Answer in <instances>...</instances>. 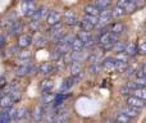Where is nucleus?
<instances>
[{
    "label": "nucleus",
    "mask_w": 146,
    "mask_h": 123,
    "mask_svg": "<svg viewBox=\"0 0 146 123\" xmlns=\"http://www.w3.org/2000/svg\"><path fill=\"white\" fill-rule=\"evenodd\" d=\"M96 25H98V17H92V15L87 14H85V17L80 22L81 31H87V32H91L96 27Z\"/></svg>",
    "instance_id": "f257e3e1"
},
{
    "label": "nucleus",
    "mask_w": 146,
    "mask_h": 123,
    "mask_svg": "<svg viewBox=\"0 0 146 123\" xmlns=\"http://www.w3.org/2000/svg\"><path fill=\"white\" fill-rule=\"evenodd\" d=\"M33 70H35V67L28 62V63H23V64L18 65V67L15 68L14 73L18 77H23V76H27V74H30V73H32Z\"/></svg>",
    "instance_id": "f03ea898"
},
{
    "label": "nucleus",
    "mask_w": 146,
    "mask_h": 123,
    "mask_svg": "<svg viewBox=\"0 0 146 123\" xmlns=\"http://www.w3.org/2000/svg\"><path fill=\"white\" fill-rule=\"evenodd\" d=\"M21 9H22V13L25 17H32V14L36 10V5L33 3V0H25L21 5Z\"/></svg>",
    "instance_id": "7ed1b4c3"
},
{
    "label": "nucleus",
    "mask_w": 146,
    "mask_h": 123,
    "mask_svg": "<svg viewBox=\"0 0 146 123\" xmlns=\"http://www.w3.org/2000/svg\"><path fill=\"white\" fill-rule=\"evenodd\" d=\"M15 109L12 108H3L0 110V123H10L12 119H14Z\"/></svg>",
    "instance_id": "20e7f679"
},
{
    "label": "nucleus",
    "mask_w": 146,
    "mask_h": 123,
    "mask_svg": "<svg viewBox=\"0 0 146 123\" xmlns=\"http://www.w3.org/2000/svg\"><path fill=\"white\" fill-rule=\"evenodd\" d=\"M111 19V15H110V10H101L100 14L98 17V25L96 27H100V28H105L108 26L109 21Z\"/></svg>",
    "instance_id": "39448f33"
},
{
    "label": "nucleus",
    "mask_w": 146,
    "mask_h": 123,
    "mask_svg": "<svg viewBox=\"0 0 146 123\" xmlns=\"http://www.w3.org/2000/svg\"><path fill=\"white\" fill-rule=\"evenodd\" d=\"M45 18H46V23H48L49 26H53V25H56V23L60 22L62 14L59 10H50V12H48Z\"/></svg>",
    "instance_id": "423d86ee"
},
{
    "label": "nucleus",
    "mask_w": 146,
    "mask_h": 123,
    "mask_svg": "<svg viewBox=\"0 0 146 123\" xmlns=\"http://www.w3.org/2000/svg\"><path fill=\"white\" fill-rule=\"evenodd\" d=\"M126 103H127V105L133 106V108H137V109H142V108H145V105H146V100H142V99H139L132 95L127 96Z\"/></svg>",
    "instance_id": "0eeeda50"
},
{
    "label": "nucleus",
    "mask_w": 146,
    "mask_h": 123,
    "mask_svg": "<svg viewBox=\"0 0 146 123\" xmlns=\"http://www.w3.org/2000/svg\"><path fill=\"white\" fill-rule=\"evenodd\" d=\"M106 30L109 31L110 33H113V35H117L119 36L121 33L124 32V25L122 22H114V23H110L109 26H106Z\"/></svg>",
    "instance_id": "6e6552de"
},
{
    "label": "nucleus",
    "mask_w": 146,
    "mask_h": 123,
    "mask_svg": "<svg viewBox=\"0 0 146 123\" xmlns=\"http://www.w3.org/2000/svg\"><path fill=\"white\" fill-rule=\"evenodd\" d=\"M32 44V36L28 35V33H22L19 35L18 37V43H17V46L21 49H26Z\"/></svg>",
    "instance_id": "1a4fd4ad"
},
{
    "label": "nucleus",
    "mask_w": 146,
    "mask_h": 123,
    "mask_svg": "<svg viewBox=\"0 0 146 123\" xmlns=\"http://www.w3.org/2000/svg\"><path fill=\"white\" fill-rule=\"evenodd\" d=\"M38 73L42 76H49L51 74V73L55 70V68H54V63H50V62H44L40 64V67H38Z\"/></svg>",
    "instance_id": "9d476101"
},
{
    "label": "nucleus",
    "mask_w": 146,
    "mask_h": 123,
    "mask_svg": "<svg viewBox=\"0 0 146 123\" xmlns=\"http://www.w3.org/2000/svg\"><path fill=\"white\" fill-rule=\"evenodd\" d=\"M22 31H23V25H22V22H19V21H14V22L9 26V28H8V33L12 36L21 35Z\"/></svg>",
    "instance_id": "9b49d317"
},
{
    "label": "nucleus",
    "mask_w": 146,
    "mask_h": 123,
    "mask_svg": "<svg viewBox=\"0 0 146 123\" xmlns=\"http://www.w3.org/2000/svg\"><path fill=\"white\" fill-rule=\"evenodd\" d=\"M63 21H64V25H67V26H74V25L78 23L77 17H76V14H74L73 10H67V12L64 13Z\"/></svg>",
    "instance_id": "f8f14e48"
},
{
    "label": "nucleus",
    "mask_w": 146,
    "mask_h": 123,
    "mask_svg": "<svg viewBox=\"0 0 146 123\" xmlns=\"http://www.w3.org/2000/svg\"><path fill=\"white\" fill-rule=\"evenodd\" d=\"M44 114H45V109L42 108V105H37L32 112V121L38 123L44 119Z\"/></svg>",
    "instance_id": "ddd939ff"
},
{
    "label": "nucleus",
    "mask_w": 146,
    "mask_h": 123,
    "mask_svg": "<svg viewBox=\"0 0 146 123\" xmlns=\"http://www.w3.org/2000/svg\"><path fill=\"white\" fill-rule=\"evenodd\" d=\"M101 68H103L105 72H113V70H115V59L106 58L105 61L101 63Z\"/></svg>",
    "instance_id": "4468645a"
},
{
    "label": "nucleus",
    "mask_w": 146,
    "mask_h": 123,
    "mask_svg": "<svg viewBox=\"0 0 146 123\" xmlns=\"http://www.w3.org/2000/svg\"><path fill=\"white\" fill-rule=\"evenodd\" d=\"M71 73H72V77H74L76 80H78L82 76V67H81L80 63L77 62L71 63Z\"/></svg>",
    "instance_id": "2eb2a0df"
},
{
    "label": "nucleus",
    "mask_w": 146,
    "mask_h": 123,
    "mask_svg": "<svg viewBox=\"0 0 146 123\" xmlns=\"http://www.w3.org/2000/svg\"><path fill=\"white\" fill-rule=\"evenodd\" d=\"M46 14H48L46 8L45 7H41V8H38V9L35 10V13H33L32 17H31V21H37V22H40L44 17H46Z\"/></svg>",
    "instance_id": "dca6fc26"
},
{
    "label": "nucleus",
    "mask_w": 146,
    "mask_h": 123,
    "mask_svg": "<svg viewBox=\"0 0 146 123\" xmlns=\"http://www.w3.org/2000/svg\"><path fill=\"white\" fill-rule=\"evenodd\" d=\"M69 118V113L68 110H63V112H59V113L55 114V118H54L53 123H66Z\"/></svg>",
    "instance_id": "f3484780"
},
{
    "label": "nucleus",
    "mask_w": 146,
    "mask_h": 123,
    "mask_svg": "<svg viewBox=\"0 0 146 123\" xmlns=\"http://www.w3.org/2000/svg\"><path fill=\"white\" fill-rule=\"evenodd\" d=\"M132 96H136L139 99H142V100H146V88L145 87H136V88H132L131 90Z\"/></svg>",
    "instance_id": "a211bd4d"
},
{
    "label": "nucleus",
    "mask_w": 146,
    "mask_h": 123,
    "mask_svg": "<svg viewBox=\"0 0 146 123\" xmlns=\"http://www.w3.org/2000/svg\"><path fill=\"white\" fill-rule=\"evenodd\" d=\"M122 113H124L126 116H128L129 118H135V117H137L140 114V109H137V108H133V106H129V105H127L126 108L122 110Z\"/></svg>",
    "instance_id": "6ab92c4d"
},
{
    "label": "nucleus",
    "mask_w": 146,
    "mask_h": 123,
    "mask_svg": "<svg viewBox=\"0 0 146 123\" xmlns=\"http://www.w3.org/2000/svg\"><path fill=\"white\" fill-rule=\"evenodd\" d=\"M69 49H71L72 51H82L83 49H85V45H83V43L78 37H74V40L72 41Z\"/></svg>",
    "instance_id": "aec40b11"
},
{
    "label": "nucleus",
    "mask_w": 146,
    "mask_h": 123,
    "mask_svg": "<svg viewBox=\"0 0 146 123\" xmlns=\"http://www.w3.org/2000/svg\"><path fill=\"white\" fill-rule=\"evenodd\" d=\"M83 10H85V13L87 15H92V17H99V14H100V10H99L98 8H96L95 5H92V4L86 5Z\"/></svg>",
    "instance_id": "412c9836"
},
{
    "label": "nucleus",
    "mask_w": 146,
    "mask_h": 123,
    "mask_svg": "<svg viewBox=\"0 0 146 123\" xmlns=\"http://www.w3.org/2000/svg\"><path fill=\"white\" fill-rule=\"evenodd\" d=\"M124 53L127 54V57H135L137 54V44L131 43V44H128V45H126Z\"/></svg>",
    "instance_id": "4be33fe9"
},
{
    "label": "nucleus",
    "mask_w": 146,
    "mask_h": 123,
    "mask_svg": "<svg viewBox=\"0 0 146 123\" xmlns=\"http://www.w3.org/2000/svg\"><path fill=\"white\" fill-rule=\"evenodd\" d=\"M31 59V51H27V50H23L21 51L19 54H18V58L17 61L21 63V64H23V63H28Z\"/></svg>",
    "instance_id": "5701e85b"
},
{
    "label": "nucleus",
    "mask_w": 146,
    "mask_h": 123,
    "mask_svg": "<svg viewBox=\"0 0 146 123\" xmlns=\"http://www.w3.org/2000/svg\"><path fill=\"white\" fill-rule=\"evenodd\" d=\"M53 86H54L53 80H49V78L44 80L42 82L40 83V87H41V90H42V92H46V91H51Z\"/></svg>",
    "instance_id": "b1692460"
},
{
    "label": "nucleus",
    "mask_w": 146,
    "mask_h": 123,
    "mask_svg": "<svg viewBox=\"0 0 146 123\" xmlns=\"http://www.w3.org/2000/svg\"><path fill=\"white\" fill-rule=\"evenodd\" d=\"M76 78L74 77H68V78H66V80H64V82H63V85H62V91H66V90H69V88L72 87L73 85H74L76 83Z\"/></svg>",
    "instance_id": "393cba45"
},
{
    "label": "nucleus",
    "mask_w": 146,
    "mask_h": 123,
    "mask_svg": "<svg viewBox=\"0 0 146 123\" xmlns=\"http://www.w3.org/2000/svg\"><path fill=\"white\" fill-rule=\"evenodd\" d=\"M94 5H95V7L98 8L100 12H101V10H106V9H108V7L110 5V0H96Z\"/></svg>",
    "instance_id": "a878e982"
},
{
    "label": "nucleus",
    "mask_w": 146,
    "mask_h": 123,
    "mask_svg": "<svg viewBox=\"0 0 146 123\" xmlns=\"http://www.w3.org/2000/svg\"><path fill=\"white\" fill-rule=\"evenodd\" d=\"M126 14L124 13V10H123V8H121V7H114L113 8V10H110V15H111V18H121V17H123V15Z\"/></svg>",
    "instance_id": "bb28decb"
},
{
    "label": "nucleus",
    "mask_w": 146,
    "mask_h": 123,
    "mask_svg": "<svg viewBox=\"0 0 146 123\" xmlns=\"http://www.w3.org/2000/svg\"><path fill=\"white\" fill-rule=\"evenodd\" d=\"M115 122L117 123H131V118L121 112V113L115 114Z\"/></svg>",
    "instance_id": "cd10ccee"
},
{
    "label": "nucleus",
    "mask_w": 146,
    "mask_h": 123,
    "mask_svg": "<svg viewBox=\"0 0 146 123\" xmlns=\"http://www.w3.org/2000/svg\"><path fill=\"white\" fill-rule=\"evenodd\" d=\"M54 100V95L50 92V91H46V92H42V103L45 105H50Z\"/></svg>",
    "instance_id": "c85d7f7f"
},
{
    "label": "nucleus",
    "mask_w": 146,
    "mask_h": 123,
    "mask_svg": "<svg viewBox=\"0 0 146 123\" xmlns=\"http://www.w3.org/2000/svg\"><path fill=\"white\" fill-rule=\"evenodd\" d=\"M113 50L115 51L117 54L118 53H124V50H126V44L122 43V41H117V43L114 44V46H113Z\"/></svg>",
    "instance_id": "c756f323"
},
{
    "label": "nucleus",
    "mask_w": 146,
    "mask_h": 123,
    "mask_svg": "<svg viewBox=\"0 0 146 123\" xmlns=\"http://www.w3.org/2000/svg\"><path fill=\"white\" fill-rule=\"evenodd\" d=\"M136 9H137L136 3H132V1H128V4L123 8V10H124V13H126V14H131V13H133Z\"/></svg>",
    "instance_id": "7c9ffc66"
},
{
    "label": "nucleus",
    "mask_w": 146,
    "mask_h": 123,
    "mask_svg": "<svg viewBox=\"0 0 146 123\" xmlns=\"http://www.w3.org/2000/svg\"><path fill=\"white\" fill-rule=\"evenodd\" d=\"M137 54L146 55V40H141L137 44Z\"/></svg>",
    "instance_id": "2f4dec72"
},
{
    "label": "nucleus",
    "mask_w": 146,
    "mask_h": 123,
    "mask_svg": "<svg viewBox=\"0 0 146 123\" xmlns=\"http://www.w3.org/2000/svg\"><path fill=\"white\" fill-rule=\"evenodd\" d=\"M26 116H27V110H26V108L17 109V110H15V114H14V119L19 121V119H23V118H25Z\"/></svg>",
    "instance_id": "473e14b6"
},
{
    "label": "nucleus",
    "mask_w": 146,
    "mask_h": 123,
    "mask_svg": "<svg viewBox=\"0 0 146 123\" xmlns=\"http://www.w3.org/2000/svg\"><path fill=\"white\" fill-rule=\"evenodd\" d=\"M127 67H128L127 62L115 61V70H118V72H124V70L127 69Z\"/></svg>",
    "instance_id": "72a5a7b5"
},
{
    "label": "nucleus",
    "mask_w": 146,
    "mask_h": 123,
    "mask_svg": "<svg viewBox=\"0 0 146 123\" xmlns=\"http://www.w3.org/2000/svg\"><path fill=\"white\" fill-rule=\"evenodd\" d=\"M62 27H63V25H62V22L56 23V25L50 26V28H49V33H50V35H54V33H56V32H58V31H60V30H62Z\"/></svg>",
    "instance_id": "f704fd0d"
},
{
    "label": "nucleus",
    "mask_w": 146,
    "mask_h": 123,
    "mask_svg": "<svg viewBox=\"0 0 146 123\" xmlns=\"http://www.w3.org/2000/svg\"><path fill=\"white\" fill-rule=\"evenodd\" d=\"M46 44H48V39H46L45 36H41V37H38V40L36 41V48H44V46H46Z\"/></svg>",
    "instance_id": "c9c22d12"
},
{
    "label": "nucleus",
    "mask_w": 146,
    "mask_h": 123,
    "mask_svg": "<svg viewBox=\"0 0 146 123\" xmlns=\"http://www.w3.org/2000/svg\"><path fill=\"white\" fill-rule=\"evenodd\" d=\"M28 27H30L31 31H38V28H40V22H37V21H31Z\"/></svg>",
    "instance_id": "e433bc0d"
},
{
    "label": "nucleus",
    "mask_w": 146,
    "mask_h": 123,
    "mask_svg": "<svg viewBox=\"0 0 146 123\" xmlns=\"http://www.w3.org/2000/svg\"><path fill=\"white\" fill-rule=\"evenodd\" d=\"M18 88H19V82L18 81H12L9 85V92H12V91H17Z\"/></svg>",
    "instance_id": "4c0bfd02"
},
{
    "label": "nucleus",
    "mask_w": 146,
    "mask_h": 123,
    "mask_svg": "<svg viewBox=\"0 0 146 123\" xmlns=\"http://www.w3.org/2000/svg\"><path fill=\"white\" fill-rule=\"evenodd\" d=\"M136 87H145L146 88V78H137L136 82H135Z\"/></svg>",
    "instance_id": "58836bf2"
},
{
    "label": "nucleus",
    "mask_w": 146,
    "mask_h": 123,
    "mask_svg": "<svg viewBox=\"0 0 146 123\" xmlns=\"http://www.w3.org/2000/svg\"><path fill=\"white\" fill-rule=\"evenodd\" d=\"M98 59H99V55L96 53H94V54H91L90 57L87 58V61L88 62H91L92 64H96V62H98Z\"/></svg>",
    "instance_id": "ea45409f"
},
{
    "label": "nucleus",
    "mask_w": 146,
    "mask_h": 123,
    "mask_svg": "<svg viewBox=\"0 0 146 123\" xmlns=\"http://www.w3.org/2000/svg\"><path fill=\"white\" fill-rule=\"evenodd\" d=\"M90 70H91V73H92V74H96V73H99V67H98V64H92V65H91Z\"/></svg>",
    "instance_id": "a19ab883"
},
{
    "label": "nucleus",
    "mask_w": 146,
    "mask_h": 123,
    "mask_svg": "<svg viewBox=\"0 0 146 123\" xmlns=\"http://www.w3.org/2000/svg\"><path fill=\"white\" fill-rule=\"evenodd\" d=\"M5 85H7V78H5L4 76H1V77H0V90H1L3 87H5Z\"/></svg>",
    "instance_id": "79ce46f5"
},
{
    "label": "nucleus",
    "mask_w": 146,
    "mask_h": 123,
    "mask_svg": "<svg viewBox=\"0 0 146 123\" xmlns=\"http://www.w3.org/2000/svg\"><path fill=\"white\" fill-rule=\"evenodd\" d=\"M4 44H5V37L1 35V33H0V48H1Z\"/></svg>",
    "instance_id": "37998d69"
},
{
    "label": "nucleus",
    "mask_w": 146,
    "mask_h": 123,
    "mask_svg": "<svg viewBox=\"0 0 146 123\" xmlns=\"http://www.w3.org/2000/svg\"><path fill=\"white\" fill-rule=\"evenodd\" d=\"M105 123H114V122H111V121H106Z\"/></svg>",
    "instance_id": "c03bdc74"
}]
</instances>
